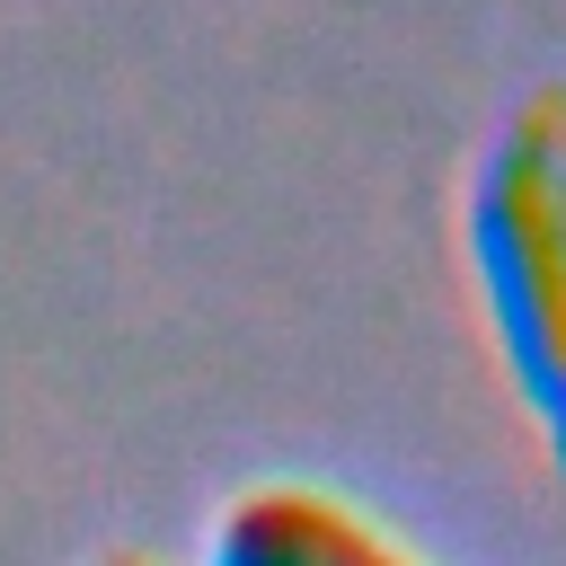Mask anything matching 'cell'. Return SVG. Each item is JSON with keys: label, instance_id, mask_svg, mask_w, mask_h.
Masks as SVG:
<instances>
[{"label": "cell", "instance_id": "cell-2", "mask_svg": "<svg viewBox=\"0 0 566 566\" xmlns=\"http://www.w3.org/2000/svg\"><path fill=\"white\" fill-rule=\"evenodd\" d=\"M97 566H150V557H97Z\"/></svg>", "mask_w": 566, "mask_h": 566}, {"label": "cell", "instance_id": "cell-1", "mask_svg": "<svg viewBox=\"0 0 566 566\" xmlns=\"http://www.w3.org/2000/svg\"><path fill=\"white\" fill-rule=\"evenodd\" d=\"M212 566H424L407 539H389L371 513H354L327 486L265 478L239 486L212 522Z\"/></svg>", "mask_w": 566, "mask_h": 566}]
</instances>
